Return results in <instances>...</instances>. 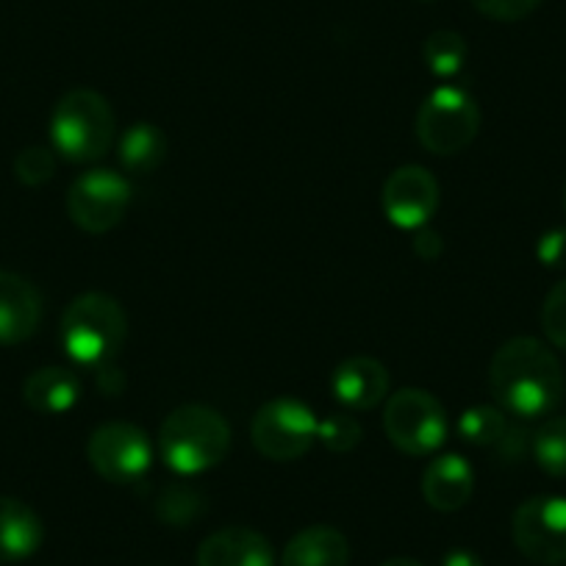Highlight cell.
<instances>
[{"instance_id":"cell-3","label":"cell","mask_w":566,"mask_h":566,"mask_svg":"<svg viewBox=\"0 0 566 566\" xmlns=\"http://www.w3.org/2000/svg\"><path fill=\"white\" fill-rule=\"evenodd\" d=\"M59 339L81 367H108L128 339V317L112 295L86 292L64 308Z\"/></svg>"},{"instance_id":"cell-2","label":"cell","mask_w":566,"mask_h":566,"mask_svg":"<svg viewBox=\"0 0 566 566\" xmlns=\"http://www.w3.org/2000/svg\"><path fill=\"white\" fill-rule=\"evenodd\" d=\"M159 450L172 472L200 475L226 461L231 450V424L209 406H181L161 422Z\"/></svg>"},{"instance_id":"cell-8","label":"cell","mask_w":566,"mask_h":566,"mask_svg":"<svg viewBox=\"0 0 566 566\" xmlns=\"http://www.w3.org/2000/svg\"><path fill=\"white\" fill-rule=\"evenodd\" d=\"M86 459L103 481L130 486L145 481L154 464V444L134 422H106L86 442Z\"/></svg>"},{"instance_id":"cell-4","label":"cell","mask_w":566,"mask_h":566,"mask_svg":"<svg viewBox=\"0 0 566 566\" xmlns=\"http://www.w3.org/2000/svg\"><path fill=\"white\" fill-rule=\"evenodd\" d=\"M117 134V119L106 97L95 90H70L51 117L53 150L75 165L103 159Z\"/></svg>"},{"instance_id":"cell-18","label":"cell","mask_w":566,"mask_h":566,"mask_svg":"<svg viewBox=\"0 0 566 566\" xmlns=\"http://www.w3.org/2000/svg\"><path fill=\"white\" fill-rule=\"evenodd\" d=\"M281 566H350V544L336 527H306L286 544Z\"/></svg>"},{"instance_id":"cell-15","label":"cell","mask_w":566,"mask_h":566,"mask_svg":"<svg viewBox=\"0 0 566 566\" xmlns=\"http://www.w3.org/2000/svg\"><path fill=\"white\" fill-rule=\"evenodd\" d=\"M472 492H475V472H472L470 461L455 453L433 459L422 475L424 503L442 514L464 509Z\"/></svg>"},{"instance_id":"cell-24","label":"cell","mask_w":566,"mask_h":566,"mask_svg":"<svg viewBox=\"0 0 566 566\" xmlns=\"http://www.w3.org/2000/svg\"><path fill=\"white\" fill-rule=\"evenodd\" d=\"M317 439L331 453H350L364 439L361 422L356 417H350V413H331V417H325L317 424Z\"/></svg>"},{"instance_id":"cell-21","label":"cell","mask_w":566,"mask_h":566,"mask_svg":"<svg viewBox=\"0 0 566 566\" xmlns=\"http://www.w3.org/2000/svg\"><path fill=\"white\" fill-rule=\"evenodd\" d=\"M422 56L428 70H431L437 78H455L467 64V42L464 36L455 34V31L450 29L433 31V34L424 40Z\"/></svg>"},{"instance_id":"cell-9","label":"cell","mask_w":566,"mask_h":566,"mask_svg":"<svg viewBox=\"0 0 566 566\" xmlns=\"http://www.w3.org/2000/svg\"><path fill=\"white\" fill-rule=\"evenodd\" d=\"M130 206V184L117 170L84 172L67 192V214L84 233H106L123 222Z\"/></svg>"},{"instance_id":"cell-11","label":"cell","mask_w":566,"mask_h":566,"mask_svg":"<svg viewBox=\"0 0 566 566\" xmlns=\"http://www.w3.org/2000/svg\"><path fill=\"white\" fill-rule=\"evenodd\" d=\"M439 209V181L419 165L397 167L384 184V211L391 226L419 231Z\"/></svg>"},{"instance_id":"cell-17","label":"cell","mask_w":566,"mask_h":566,"mask_svg":"<svg viewBox=\"0 0 566 566\" xmlns=\"http://www.w3.org/2000/svg\"><path fill=\"white\" fill-rule=\"evenodd\" d=\"M81 380L73 369L67 367H42L29 375L23 384V400L31 411L48 413H67L78 402Z\"/></svg>"},{"instance_id":"cell-1","label":"cell","mask_w":566,"mask_h":566,"mask_svg":"<svg viewBox=\"0 0 566 566\" xmlns=\"http://www.w3.org/2000/svg\"><path fill=\"white\" fill-rule=\"evenodd\" d=\"M489 391L509 417L542 419L564 397V369L544 342L514 336L492 356Z\"/></svg>"},{"instance_id":"cell-22","label":"cell","mask_w":566,"mask_h":566,"mask_svg":"<svg viewBox=\"0 0 566 566\" xmlns=\"http://www.w3.org/2000/svg\"><path fill=\"white\" fill-rule=\"evenodd\" d=\"M533 459L547 475L566 478V417H553L533 433Z\"/></svg>"},{"instance_id":"cell-16","label":"cell","mask_w":566,"mask_h":566,"mask_svg":"<svg viewBox=\"0 0 566 566\" xmlns=\"http://www.w3.org/2000/svg\"><path fill=\"white\" fill-rule=\"evenodd\" d=\"M45 527L23 500L0 497V564H18L42 547Z\"/></svg>"},{"instance_id":"cell-5","label":"cell","mask_w":566,"mask_h":566,"mask_svg":"<svg viewBox=\"0 0 566 566\" xmlns=\"http://www.w3.org/2000/svg\"><path fill=\"white\" fill-rule=\"evenodd\" d=\"M413 128L428 154L455 156L470 148L481 130V108L461 86H437L419 106Z\"/></svg>"},{"instance_id":"cell-26","label":"cell","mask_w":566,"mask_h":566,"mask_svg":"<svg viewBox=\"0 0 566 566\" xmlns=\"http://www.w3.org/2000/svg\"><path fill=\"white\" fill-rule=\"evenodd\" d=\"M542 331L549 345L566 353V277L555 283L542 306Z\"/></svg>"},{"instance_id":"cell-7","label":"cell","mask_w":566,"mask_h":566,"mask_svg":"<svg viewBox=\"0 0 566 566\" xmlns=\"http://www.w3.org/2000/svg\"><path fill=\"white\" fill-rule=\"evenodd\" d=\"M319 419L297 397H272L250 424L253 448L270 461H297L312 450Z\"/></svg>"},{"instance_id":"cell-13","label":"cell","mask_w":566,"mask_h":566,"mask_svg":"<svg viewBox=\"0 0 566 566\" xmlns=\"http://www.w3.org/2000/svg\"><path fill=\"white\" fill-rule=\"evenodd\" d=\"M331 391L350 411H369L389 395V373L378 358L353 356L334 369Z\"/></svg>"},{"instance_id":"cell-31","label":"cell","mask_w":566,"mask_h":566,"mask_svg":"<svg viewBox=\"0 0 566 566\" xmlns=\"http://www.w3.org/2000/svg\"><path fill=\"white\" fill-rule=\"evenodd\" d=\"M380 566H422V564L413 558H389V560H384Z\"/></svg>"},{"instance_id":"cell-6","label":"cell","mask_w":566,"mask_h":566,"mask_svg":"<svg viewBox=\"0 0 566 566\" xmlns=\"http://www.w3.org/2000/svg\"><path fill=\"white\" fill-rule=\"evenodd\" d=\"M384 428L400 453L431 455L448 439V413L431 391L400 389L386 402Z\"/></svg>"},{"instance_id":"cell-32","label":"cell","mask_w":566,"mask_h":566,"mask_svg":"<svg viewBox=\"0 0 566 566\" xmlns=\"http://www.w3.org/2000/svg\"><path fill=\"white\" fill-rule=\"evenodd\" d=\"M560 206H564V214H566V184H564V195H560Z\"/></svg>"},{"instance_id":"cell-19","label":"cell","mask_w":566,"mask_h":566,"mask_svg":"<svg viewBox=\"0 0 566 566\" xmlns=\"http://www.w3.org/2000/svg\"><path fill=\"white\" fill-rule=\"evenodd\" d=\"M167 159V136L154 123H134L119 136V165L134 176H150Z\"/></svg>"},{"instance_id":"cell-23","label":"cell","mask_w":566,"mask_h":566,"mask_svg":"<svg viewBox=\"0 0 566 566\" xmlns=\"http://www.w3.org/2000/svg\"><path fill=\"white\" fill-rule=\"evenodd\" d=\"M203 509V494L192 486H184V483L165 486L159 497H156V514L167 525H189V522H198Z\"/></svg>"},{"instance_id":"cell-29","label":"cell","mask_w":566,"mask_h":566,"mask_svg":"<svg viewBox=\"0 0 566 566\" xmlns=\"http://www.w3.org/2000/svg\"><path fill=\"white\" fill-rule=\"evenodd\" d=\"M413 250H417L419 259L433 261L442 253V237H439L437 231H422V228H419L417 239H413Z\"/></svg>"},{"instance_id":"cell-14","label":"cell","mask_w":566,"mask_h":566,"mask_svg":"<svg viewBox=\"0 0 566 566\" xmlns=\"http://www.w3.org/2000/svg\"><path fill=\"white\" fill-rule=\"evenodd\" d=\"M198 566H275V553L253 527H222L200 542Z\"/></svg>"},{"instance_id":"cell-25","label":"cell","mask_w":566,"mask_h":566,"mask_svg":"<svg viewBox=\"0 0 566 566\" xmlns=\"http://www.w3.org/2000/svg\"><path fill=\"white\" fill-rule=\"evenodd\" d=\"M53 172H56V156H53V150L42 148V145L23 148L14 159V176L25 187H42V184L51 181Z\"/></svg>"},{"instance_id":"cell-12","label":"cell","mask_w":566,"mask_h":566,"mask_svg":"<svg viewBox=\"0 0 566 566\" xmlns=\"http://www.w3.org/2000/svg\"><path fill=\"white\" fill-rule=\"evenodd\" d=\"M42 323V295L29 277L0 270V345H23Z\"/></svg>"},{"instance_id":"cell-28","label":"cell","mask_w":566,"mask_h":566,"mask_svg":"<svg viewBox=\"0 0 566 566\" xmlns=\"http://www.w3.org/2000/svg\"><path fill=\"white\" fill-rule=\"evenodd\" d=\"M536 259L549 270L566 266V228H553L536 242Z\"/></svg>"},{"instance_id":"cell-20","label":"cell","mask_w":566,"mask_h":566,"mask_svg":"<svg viewBox=\"0 0 566 566\" xmlns=\"http://www.w3.org/2000/svg\"><path fill=\"white\" fill-rule=\"evenodd\" d=\"M459 433L475 448H500L509 442V413L500 406H472L461 413Z\"/></svg>"},{"instance_id":"cell-30","label":"cell","mask_w":566,"mask_h":566,"mask_svg":"<svg viewBox=\"0 0 566 566\" xmlns=\"http://www.w3.org/2000/svg\"><path fill=\"white\" fill-rule=\"evenodd\" d=\"M442 566H483V560L470 549H453V553L444 555Z\"/></svg>"},{"instance_id":"cell-10","label":"cell","mask_w":566,"mask_h":566,"mask_svg":"<svg viewBox=\"0 0 566 566\" xmlns=\"http://www.w3.org/2000/svg\"><path fill=\"white\" fill-rule=\"evenodd\" d=\"M511 533L520 553L533 564L555 566L566 560V497L538 494L514 511Z\"/></svg>"},{"instance_id":"cell-27","label":"cell","mask_w":566,"mask_h":566,"mask_svg":"<svg viewBox=\"0 0 566 566\" xmlns=\"http://www.w3.org/2000/svg\"><path fill=\"white\" fill-rule=\"evenodd\" d=\"M470 3L483 18L497 20V23H516L536 12L542 0H470Z\"/></svg>"}]
</instances>
